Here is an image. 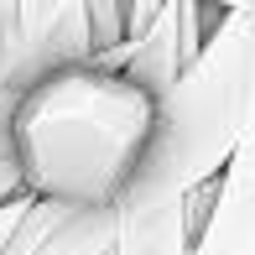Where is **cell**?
Listing matches in <instances>:
<instances>
[{
  "label": "cell",
  "mask_w": 255,
  "mask_h": 255,
  "mask_svg": "<svg viewBox=\"0 0 255 255\" xmlns=\"http://www.w3.org/2000/svg\"><path fill=\"white\" fill-rule=\"evenodd\" d=\"M31 208V198H10V203H0V250H5V240L16 235V224H21V214Z\"/></svg>",
  "instance_id": "cell-7"
},
{
  "label": "cell",
  "mask_w": 255,
  "mask_h": 255,
  "mask_svg": "<svg viewBox=\"0 0 255 255\" xmlns=\"http://www.w3.org/2000/svg\"><path fill=\"white\" fill-rule=\"evenodd\" d=\"M0 26H5V0H0ZM0 73H5V68H0ZM0 94H5V84H0Z\"/></svg>",
  "instance_id": "cell-9"
},
{
  "label": "cell",
  "mask_w": 255,
  "mask_h": 255,
  "mask_svg": "<svg viewBox=\"0 0 255 255\" xmlns=\"http://www.w3.org/2000/svg\"><path fill=\"white\" fill-rule=\"evenodd\" d=\"M84 21H89L94 57L125 42V0H84Z\"/></svg>",
  "instance_id": "cell-6"
},
{
  "label": "cell",
  "mask_w": 255,
  "mask_h": 255,
  "mask_svg": "<svg viewBox=\"0 0 255 255\" xmlns=\"http://www.w3.org/2000/svg\"><path fill=\"white\" fill-rule=\"evenodd\" d=\"M193 255H255V115L208 188V214Z\"/></svg>",
  "instance_id": "cell-4"
},
{
  "label": "cell",
  "mask_w": 255,
  "mask_h": 255,
  "mask_svg": "<svg viewBox=\"0 0 255 255\" xmlns=\"http://www.w3.org/2000/svg\"><path fill=\"white\" fill-rule=\"evenodd\" d=\"M5 120H10V94H0V161H5Z\"/></svg>",
  "instance_id": "cell-8"
},
{
  "label": "cell",
  "mask_w": 255,
  "mask_h": 255,
  "mask_svg": "<svg viewBox=\"0 0 255 255\" xmlns=\"http://www.w3.org/2000/svg\"><path fill=\"white\" fill-rule=\"evenodd\" d=\"M156 130V99L94 63L37 78L10 99L5 151L21 198L63 214H115Z\"/></svg>",
  "instance_id": "cell-1"
},
{
  "label": "cell",
  "mask_w": 255,
  "mask_h": 255,
  "mask_svg": "<svg viewBox=\"0 0 255 255\" xmlns=\"http://www.w3.org/2000/svg\"><path fill=\"white\" fill-rule=\"evenodd\" d=\"M73 63H94L84 0H5V26H0V84L16 99L37 78Z\"/></svg>",
  "instance_id": "cell-3"
},
{
  "label": "cell",
  "mask_w": 255,
  "mask_h": 255,
  "mask_svg": "<svg viewBox=\"0 0 255 255\" xmlns=\"http://www.w3.org/2000/svg\"><path fill=\"white\" fill-rule=\"evenodd\" d=\"M255 115V5H224L177 84L156 99V130L125 203H172L214 188Z\"/></svg>",
  "instance_id": "cell-2"
},
{
  "label": "cell",
  "mask_w": 255,
  "mask_h": 255,
  "mask_svg": "<svg viewBox=\"0 0 255 255\" xmlns=\"http://www.w3.org/2000/svg\"><path fill=\"white\" fill-rule=\"evenodd\" d=\"M110 250H115V214H57L31 255H110Z\"/></svg>",
  "instance_id": "cell-5"
}]
</instances>
